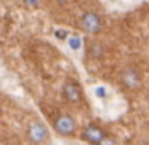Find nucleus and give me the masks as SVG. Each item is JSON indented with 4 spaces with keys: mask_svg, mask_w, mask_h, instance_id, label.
<instances>
[{
    "mask_svg": "<svg viewBox=\"0 0 149 145\" xmlns=\"http://www.w3.org/2000/svg\"><path fill=\"white\" fill-rule=\"evenodd\" d=\"M52 128L62 137H74L78 131V125L72 115H68V113H57L52 118Z\"/></svg>",
    "mask_w": 149,
    "mask_h": 145,
    "instance_id": "nucleus-1",
    "label": "nucleus"
},
{
    "mask_svg": "<svg viewBox=\"0 0 149 145\" xmlns=\"http://www.w3.org/2000/svg\"><path fill=\"white\" fill-rule=\"evenodd\" d=\"M79 29L83 30V32L89 34V35H97L100 32L102 29H103V19H102V16L98 15V13L92 11H84L83 15L79 18Z\"/></svg>",
    "mask_w": 149,
    "mask_h": 145,
    "instance_id": "nucleus-2",
    "label": "nucleus"
},
{
    "mask_svg": "<svg viewBox=\"0 0 149 145\" xmlns=\"http://www.w3.org/2000/svg\"><path fill=\"white\" fill-rule=\"evenodd\" d=\"M119 81L127 91H136L143 84V73L140 72L138 67L129 65L125 69H122V72L119 75Z\"/></svg>",
    "mask_w": 149,
    "mask_h": 145,
    "instance_id": "nucleus-3",
    "label": "nucleus"
},
{
    "mask_svg": "<svg viewBox=\"0 0 149 145\" xmlns=\"http://www.w3.org/2000/svg\"><path fill=\"white\" fill-rule=\"evenodd\" d=\"M27 139L33 145H45L49 140V132L41 121L32 120L27 125Z\"/></svg>",
    "mask_w": 149,
    "mask_h": 145,
    "instance_id": "nucleus-4",
    "label": "nucleus"
},
{
    "mask_svg": "<svg viewBox=\"0 0 149 145\" xmlns=\"http://www.w3.org/2000/svg\"><path fill=\"white\" fill-rule=\"evenodd\" d=\"M63 97L68 104L72 105H81L84 102V96H83V89H81L79 83L74 80H67L63 84Z\"/></svg>",
    "mask_w": 149,
    "mask_h": 145,
    "instance_id": "nucleus-5",
    "label": "nucleus"
},
{
    "mask_svg": "<svg viewBox=\"0 0 149 145\" xmlns=\"http://www.w3.org/2000/svg\"><path fill=\"white\" fill-rule=\"evenodd\" d=\"M106 134L108 132H106L102 126L91 123V125H87L86 128L83 129V132H81V139H83L84 142H87L89 145H100V142L106 137Z\"/></svg>",
    "mask_w": 149,
    "mask_h": 145,
    "instance_id": "nucleus-6",
    "label": "nucleus"
},
{
    "mask_svg": "<svg viewBox=\"0 0 149 145\" xmlns=\"http://www.w3.org/2000/svg\"><path fill=\"white\" fill-rule=\"evenodd\" d=\"M103 53H105V49L100 43H97V42H89L87 43V54H89L91 59L98 61V59L103 58Z\"/></svg>",
    "mask_w": 149,
    "mask_h": 145,
    "instance_id": "nucleus-7",
    "label": "nucleus"
},
{
    "mask_svg": "<svg viewBox=\"0 0 149 145\" xmlns=\"http://www.w3.org/2000/svg\"><path fill=\"white\" fill-rule=\"evenodd\" d=\"M67 40H68V45L72 49H79V46H81V37L79 35H70Z\"/></svg>",
    "mask_w": 149,
    "mask_h": 145,
    "instance_id": "nucleus-8",
    "label": "nucleus"
},
{
    "mask_svg": "<svg viewBox=\"0 0 149 145\" xmlns=\"http://www.w3.org/2000/svg\"><path fill=\"white\" fill-rule=\"evenodd\" d=\"M22 2H24V5H26L27 8L33 10V8H38V6L41 5V2H43V0H22Z\"/></svg>",
    "mask_w": 149,
    "mask_h": 145,
    "instance_id": "nucleus-9",
    "label": "nucleus"
},
{
    "mask_svg": "<svg viewBox=\"0 0 149 145\" xmlns=\"http://www.w3.org/2000/svg\"><path fill=\"white\" fill-rule=\"evenodd\" d=\"M100 145H118V140H116V137H113L111 134H106V137L100 142Z\"/></svg>",
    "mask_w": 149,
    "mask_h": 145,
    "instance_id": "nucleus-10",
    "label": "nucleus"
},
{
    "mask_svg": "<svg viewBox=\"0 0 149 145\" xmlns=\"http://www.w3.org/2000/svg\"><path fill=\"white\" fill-rule=\"evenodd\" d=\"M56 2H57L59 6H67L70 3V0H56Z\"/></svg>",
    "mask_w": 149,
    "mask_h": 145,
    "instance_id": "nucleus-11",
    "label": "nucleus"
}]
</instances>
